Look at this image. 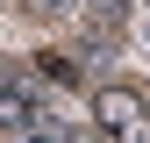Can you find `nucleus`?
I'll return each mask as SVG.
<instances>
[{"label":"nucleus","instance_id":"1","mask_svg":"<svg viewBox=\"0 0 150 143\" xmlns=\"http://www.w3.org/2000/svg\"><path fill=\"white\" fill-rule=\"evenodd\" d=\"M93 122L107 143H150V100L136 86H100L93 93Z\"/></svg>","mask_w":150,"mask_h":143},{"label":"nucleus","instance_id":"2","mask_svg":"<svg viewBox=\"0 0 150 143\" xmlns=\"http://www.w3.org/2000/svg\"><path fill=\"white\" fill-rule=\"evenodd\" d=\"M29 129H36V107H29V93L0 79V136H29Z\"/></svg>","mask_w":150,"mask_h":143},{"label":"nucleus","instance_id":"3","mask_svg":"<svg viewBox=\"0 0 150 143\" xmlns=\"http://www.w3.org/2000/svg\"><path fill=\"white\" fill-rule=\"evenodd\" d=\"M29 7H43V14H64V7H71V0H29Z\"/></svg>","mask_w":150,"mask_h":143}]
</instances>
